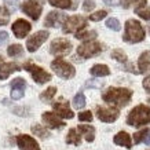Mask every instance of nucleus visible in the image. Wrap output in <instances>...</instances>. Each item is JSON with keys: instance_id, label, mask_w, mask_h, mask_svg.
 I'll return each mask as SVG.
<instances>
[{"instance_id": "f257e3e1", "label": "nucleus", "mask_w": 150, "mask_h": 150, "mask_svg": "<svg viewBox=\"0 0 150 150\" xmlns=\"http://www.w3.org/2000/svg\"><path fill=\"white\" fill-rule=\"evenodd\" d=\"M132 91L128 88H116V87H110L108 91L103 94L102 99L108 103L116 105L118 108H123L125 105H128V102L131 100Z\"/></svg>"}, {"instance_id": "f03ea898", "label": "nucleus", "mask_w": 150, "mask_h": 150, "mask_svg": "<svg viewBox=\"0 0 150 150\" xmlns=\"http://www.w3.org/2000/svg\"><path fill=\"white\" fill-rule=\"evenodd\" d=\"M127 124L132 127H141L150 124V108L146 105H139L129 112L127 117Z\"/></svg>"}, {"instance_id": "7ed1b4c3", "label": "nucleus", "mask_w": 150, "mask_h": 150, "mask_svg": "<svg viewBox=\"0 0 150 150\" xmlns=\"http://www.w3.org/2000/svg\"><path fill=\"white\" fill-rule=\"evenodd\" d=\"M124 41L127 43H139L145 39V29L137 19H128L125 22V33H124Z\"/></svg>"}, {"instance_id": "20e7f679", "label": "nucleus", "mask_w": 150, "mask_h": 150, "mask_svg": "<svg viewBox=\"0 0 150 150\" xmlns=\"http://www.w3.org/2000/svg\"><path fill=\"white\" fill-rule=\"evenodd\" d=\"M51 69L62 79H72L74 76V73H76V70H74L72 65L66 62V61H64L62 58L54 59L51 62Z\"/></svg>"}, {"instance_id": "39448f33", "label": "nucleus", "mask_w": 150, "mask_h": 150, "mask_svg": "<svg viewBox=\"0 0 150 150\" xmlns=\"http://www.w3.org/2000/svg\"><path fill=\"white\" fill-rule=\"evenodd\" d=\"M23 69L32 74L33 80H35L37 84H46L47 81H50L51 80L50 73H47L44 69H41L40 66L35 65L33 62H26V64L23 65Z\"/></svg>"}, {"instance_id": "423d86ee", "label": "nucleus", "mask_w": 150, "mask_h": 150, "mask_svg": "<svg viewBox=\"0 0 150 150\" xmlns=\"http://www.w3.org/2000/svg\"><path fill=\"white\" fill-rule=\"evenodd\" d=\"M87 26V19L81 15H73V17H69L66 18L65 23L62 25V29H64L65 33H73V32H80L81 29Z\"/></svg>"}, {"instance_id": "0eeeda50", "label": "nucleus", "mask_w": 150, "mask_h": 150, "mask_svg": "<svg viewBox=\"0 0 150 150\" xmlns=\"http://www.w3.org/2000/svg\"><path fill=\"white\" fill-rule=\"evenodd\" d=\"M102 51V46H100L98 41L94 40H88L86 41L84 44L77 47V54L81 57V58H91V57H95Z\"/></svg>"}, {"instance_id": "6e6552de", "label": "nucleus", "mask_w": 150, "mask_h": 150, "mask_svg": "<svg viewBox=\"0 0 150 150\" xmlns=\"http://www.w3.org/2000/svg\"><path fill=\"white\" fill-rule=\"evenodd\" d=\"M21 10L26 14L28 17H30L33 21H37V19L40 18L41 11H43V6L37 0H28V1L22 3Z\"/></svg>"}, {"instance_id": "1a4fd4ad", "label": "nucleus", "mask_w": 150, "mask_h": 150, "mask_svg": "<svg viewBox=\"0 0 150 150\" xmlns=\"http://www.w3.org/2000/svg\"><path fill=\"white\" fill-rule=\"evenodd\" d=\"M51 54L54 55H68L72 51V43L66 39H55L50 46Z\"/></svg>"}, {"instance_id": "9d476101", "label": "nucleus", "mask_w": 150, "mask_h": 150, "mask_svg": "<svg viewBox=\"0 0 150 150\" xmlns=\"http://www.w3.org/2000/svg\"><path fill=\"white\" fill-rule=\"evenodd\" d=\"M50 33L47 30H40V32H36L33 36H30L26 41V48L29 52H35V51L39 48V47L44 43V41L48 39Z\"/></svg>"}, {"instance_id": "9b49d317", "label": "nucleus", "mask_w": 150, "mask_h": 150, "mask_svg": "<svg viewBox=\"0 0 150 150\" xmlns=\"http://www.w3.org/2000/svg\"><path fill=\"white\" fill-rule=\"evenodd\" d=\"M118 114H120V112L116 108H102V106L96 108V116L103 123H114L116 118L118 117Z\"/></svg>"}, {"instance_id": "f8f14e48", "label": "nucleus", "mask_w": 150, "mask_h": 150, "mask_svg": "<svg viewBox=\"0 0 150 150\" xmlns=\"http://www.w3.org/2000/svg\"><path fill=\"white\" fill-rule=\"evenodd\" d=\"M30 29H32V25L28 22L26 19L19 18L13 23V32L15 35V37H18V39H23L25 36H28Z\"/></svg>"}, {"instance_id": "ddd939ff", "label": "nucleus", "mask_w": 150, "mask_h": 150, "mask_svg": "<svg viewBox=\"0 0 150 150\" xmlns=\"http://www.w3.org/2000/svg\"><path fill=\"white\" fill-rule=\"evenodd\" d=\"M65 21H66L65 14L59 13V11H50V13L47 14L46 19H44V26L58 28V26H61V25H64Z\"/></svg>"}, {"instance_id": "4468645a", "label": "nucleus", "mask_w": 150, "mask_h": 150, "mask_svg": "<svg viewBox=\"0 0 150 150\" xmlns=\"http://www.w3.org/2000/svg\"><path fill=\"white\" fill-rule=\"evenodd\" d=\"M11 98L13 99H21L25 94V88H26V81L21 77L14 79L11 81Z\"/></svg>"}, {"instance_id": "2eb2a0df", "label": "nucleus", "mask_w": 150, "mask_h": 150, "mask_svg": "<svg viewBox=\"0 0 150 150\" xmlns=\"http://www.w3.org/2000/svg\"><path fill=\"white\" fill-rule=\"evenodd\" d=\"M17 143L21 150H40L39 143L29 135H19L17 138Z\"/></svg>"}, {"instance_id": "dca6fc26", "label": "nucleus", "mask_w": 150, "mask_h": 150, "mask_svg": "<svg viewBox=\"0 0 150 150\" xmlns=\"http://www.w3.org/2000/svg\"><path fill=\"white\" fill-rule=\"evenodd\" d=\"M43 120H44V123L51 128H61L65 125V121H62L58 116H55V114L51 113V112H46V113L43 114Z\"/></svg>"}, {"instance_id": "f3484780", "label": "nucleus", "mask_w": 150, "mask_h": 150, "mask_svg": "<svg viewBox=\"0 0 150 150\" xmlns=\"http://www.w3.org/2000/svg\"><path fill=\"white\" fill-rule=\"evenodd\" d=\"M54 110H55V113H58L62 118H73L74 117V113H73V110H70L68 102H64V103H62V102H58V103H55Z\"/></svg>"}, {"instance_id": "a211bd4d", "label": "nucleus", "mask_w": 150, "mask_h": 150, "mask_svg": "<svg viewBox=\"0 0 150 150\" xmlns=\"http://www.w3.org/2000/svg\"><path fill=\"white\" fill-rule=\"evenodd\" d=\"M21 70V68L18 66V64L15 62H7V64H3L0 66V80H6L11 73L18 72Z\"/></svg>"}, {"instance_id": "6ab92c4d", "label": "nucleus", "mask_w": 150, "mask_h": 150, "mask_svg": "<svg viewBox=\"0 0 150 150\" xmlns=\"http://www.w3.org/2000/svg\"><path fill=\"white\" fill-rule=\"evenodd\" d=\"M138 68L141 73H147L150 72V51H145L142 52L138 61Z\"/></svg>"}, {"instance_id": "aec40b11", "label": "nucleus", "mask_w": 150, "mask_h": 150, "mask_svg": "<svg viewBox=\"0 0 150 150\" xmlns=\"http://www.w3.org/2000/svg\"><path fill=\"white\" fill-rule=\"evenodd\" d=\"M114 143L116 145H120V146H124V147H131L132 146V142H131V137L128 135L127 132H118L117 135L114 137Z\"/></svg>"}, {"instance_id": "412c9836", "label": "nucleus", "mask_w": 150, "mask_h": 150, "mask_svg": "<svg viewBox=\"0 0 150 150\" xmlns=\"http://www.w3.org/2000/svg\"><path fill=\"white\" fill-rule=\"evenodd\" d=\"M77 129L80 131L81 135H84L87 142H92L94 141V138H95V128L91 127V125H83L80 124L77 127Z\"/></svg>"}, {"instance_id": "4be33fe9", "label": "nucleus", "mask_w": 150, "mask_h": 150, "mask_svg": "<svg viewBox=\"0 0 150 150\" xmlns=\"http://www.w3.org/2000/svg\"><path fill=\"white\" fill-rule=\"evenodd\" d=\"M90 73H91L92 76H96V77H103V76H108L110 74V69L106 66V65H95V66H92L90 69Z\"/></svg>"}, {"instance_id": "5701e85b", "label": "nucleus", "mask_w": 150, "mask_h": 150, "mask_svg": "<svg viewBox=\"0 0 150 150\" xmlns=\"http://www.w3.org/2000/svg\"><path fill=\"white\" fill-rule=\"evenodd\" d=\"M48 3L54 7L58 8H64V10H72L76 8V4H73L72 0H48Z\"/></svg>"}, {"instance_id": "b1692460", "label": "nucleus", "mask_w": 150, "mask_h": 150, "mask_svg": "<svg viewBox=\"0 0 150 150\" xmlns=\"http://www.w3.org/2000/svg\"><path fill=\"white\" fill-rule=\"evenodd\" d=\"M80 142H81V138H80V135H79V129L72 128V129L69 131L68 137H66V143H69V145L79 146V145H80Z\"/></svg>"}, {"instance_id": "393cba45", "label": "nucleus", "mask_w": 150, "mask_h": 150, "mask_svg": "<svg viewBox=\"0 0 150 150\" xmlns=\"http://www.w3.org/2000/svg\"><path fill=\"white\" fill-rule=\"evenodd\" d=\"M32 132L36 135V137H39L40 139H46V138L50 137V132H48V129H46L44 127H41L40 124H35L32 127Z\"/></svg>"}, {"instance_id": "a878e982", "label": "nucleus", "mask_w": 150, "mask_h": 150, "mask_svg": "<svg viewBox=\"0 0 150 150\" xmlns=\"http://www.w3.org/2000/svg\"><path fill=\"white\" fill-rule=\"evenodd\" d=\"M55 92H57V88L55 87H48L46 91H43L40 94V99L43 102H51L52 98L55 96Z\"/></svg>"}, {"instance_id": "bb28decb", "label": "nucleus", "mask_w": 150, "mask_h": 150, "mask_svg": "<svg viewBox=\"0 0 150 150\" xmlns=\"http://www.w3.org/2000/svg\"><path fill=\"white\" fill-rule=\"evenodd\" d=\"M76 37L79 40H92L96 37V32L95 30H80L76 33Z\"/></svg>"}, {"instance_id": "cd10ccee", "label": "nucleus", "mask_w": 150, "mask_h": 150, "mask_svg": "<svg viewBox=\"0 0 150 150\" xmlns=\"http://www.w3.org/2000/svg\"><path fill=\"white\" fill-rule=\"evenodd\" d=\"M7 54L10 57H21L23 54V48L19 44H13V46H10L7 48Z\"/></svg>"}, {"instance_id": "c85d7f7f", "label": "nucleus", "mask_w": 150, "mask_h": 150, "mask_svg": "<svg viewBox=\"0 0 150 150\" xmlns=\"http://www.w3.org/2000/svg\"><path fill=\"white\" fill-rule=\"evenodd\" d=\"M146 0H124V3H123V7L124 8H129V7H145L146 6Z\"/></svg>"}, {"instance_id": "c756f323", "label": "nucleus", "mask_w": 150, "mask_h": 150, "mask_svg": "<svg viewBox=\"0 0 150 150\" xmlns=\"http://www.w3.org/2000/svg\"><path fill=\"white\" fill-rule=\"evenodd\" d=\"M10 22V11L7 7H0V26H4Z\"/></svg>"}, {"instance_id": "7c9ffc66", "label": "nucleus", "mask_w": 150, "mask_h": 150, "mask_svg": "<svg viewBox=\"0 0 150 150\" xmlns=\"http://www.w3.org/2000/svg\"><path fill=\"white\" fill-rule=\"evenodd\" d=\"M112 58L121 62V64H125L127 62V55L124 52L123 50H113L112 51Z\"/></svg>"}, {"instance_id": "2f4dec72", "label": "nucleus", "mask_w": 150, "mask_h": 150, "mask_svg": "<svg viewBox=\"0 0 150 150\" xmlns=\"http://www.w3.org/2000/svg\"><path fill=\"white\" fill-rule=\"evenodd\" d=\"M73 105H74V108L76 109H83L84 106H86V98L83 95L81 92H79L77 95L74 96V99H73Z\"/></svg>"}, {"instance_id": "473e14b6", "label": "nucleus", "mask_w": 150, "mask_h": 150, "mask_svg": "<svg viewBox=\"0 0 150 150\" xmlns=\"http://www.w3.org/2000/svg\"><path fill=\"white\" fill-rule=\"evenodd\" d=\"M147 134H149V129H141L139 132H135V134H134V142H135L137 145H139L141 142H145Z\"/></svg>"}, {"instance_id": "72a5a7b5", "label": "nucleus", "mask_w": 150, "mask_h": 150, "mask_svg": "<svg viewBox=\"0 0 150 150\" xmlns=\"http://www.w3.org/2000/svg\"><path fill=\"white\" fill-rule=\"evenodd\" d=\"M135 14H138L141 18L150 21V10L149 8H143V7H137L135 8Z\"/></svg>"}, {"instance_id": "f704fd0d", "label": "nucleus", "mask_w": 150, "mask_h": 150, "mask_svg": "<svg viewBox=\"0 0 150 150\" xmlns=\"http://www.w3.org/2000/svg\"><path fill=\"white\" fill-rule=\"evenodd\" d=\"M106 26L112 29V30H120V22H118L117 18H109L106 21Z\"/></svg>"}, {"instance_id": "c9c22d12", "label": "nucleus", "mask_w": 150, "mask_h": 150, "mask_svg": "<svg viewBox=\"0 0 150 150\" xmlns=\"http://www.w3.org/2000/svg\"><path fill=\"white\" fill-rule=\"evenodd\" d=\"M106 15H108V13H106L105 10H99V11L91 14V15H90V19L94 21V22H98V21H100V19H103Z\"/></svg>"}, {"instance_id": "e433bc0d", "label": "nucleus", "mask_w": 150, "mask_h": 150, "mask_svg": "<svg viewBox=\"0 0 150 150\" xmlns=\"http://www.w3.org/2000/svg\"><path fill=\"white\" fill-rule=\"evenodd\" d=\"M103 86V81H99V80H88L86 83V88H100Z\"/></svg>"}, {"instance_id": "4c0bfd02", "label": "nucleus", "mask_w": 150, "mask_h": 150, "mask_svg": "<svg viewBox=\"0 0 150 150\" xmlns=\"http://www.w3.org/2000/svg\"><path fill=\"white\" fill-rule=\"evenodd\" d=\"M4 3H6V7L10 8L11 11H15L18 8V0H4Z\"/></svg>"}, {"instance_id": "58836bf2", "label": "nucleus", "mask_w": 150, "mask_h": 150, "mask_svg": "<svg viewBox=\"0 0 150 150\" xmlns=\"http://www.w3.org/2000/svg\"><path fill=\"white\" fill-rule=\"evenodd\" d=\"M79 120H80V121H91L92 113L91 112H81V113L79 114Z\"/></svg>"}, {"instance_id": "ea45409f", "label": "nucleus", "mask_w": 150, "mask_h": 150, "mask_svg": "<svg viewBox=\"0 0 150 150\" xmlns=\"http://www.w3.org/2000/svg\"><path fill=\"white\" fill-rule=\"evenodd\" d=\"M94 7H95V1H92V0H86L84 4H83V10L84 11H91Z\"/></svg>"}, {"instance_id": "a19ab883", "label": "nucleus", "mask_w": 150, "mask_h": 150, "mask_svg": "<svg viewBox=\"0 0 150 150\" xmlns=\"http://www.w3.org/2000/svg\"><path fill=\"white\" fill-rule=\"evenodd\" d=\"M7 40H8V33L4 32V30H1V32H0V46H3Z\"/></svg>"}, {"instance_id": "79ce46f5", "label": "nucleus", "mask_w": 150, "mask_h": 150, "mask_svg": "<svg viewBox=\"0 0 150 150\" xmlns=\"http://www.w3.org/2000/svg\"><path fill=\"white\" fill-rule=\"evenodd\" d=\"M103 3L106 6H110V7H114V6H118L121 3V0H103Z\"/></svg>"}, {"instance_id": "37998d69", "label": "nucleus", "mask_w": 150, "mask_h": 150, "mask_svg": "<svg viewBox=\"0 0 150 150\" xmlns=\"http://www.w3.org/2000/svg\"><path fill=\"white\" fill-rule=\"evenodd\" d=\"M143 88H145L146 92H149L150 94V76L145 77V80H143Z\"/></svg>"}, {"instance_id": "c03bdc74", "label": "nucleus", "mask_w": 150, "mask_h": 150, "mask_svg": "<svg viewBox=\"0 0 150 150\" xmlns=\"http://www.w3.org/2000/svg\"><path fill=\"white\" fill-rule=\"evenodd\" d=\"M23 109H25L23 106H21V108H18V109H17V106H14V108H13V112H14V113H17V114H21V116H23V114H26V110H23Z\"/></svg>"}, {"instance_id": "a18cd8bd", "label": "nucleus", "mask_w": 150, "mask_h": 150, "mask_svg": "<svg viewBox=\"0 0 150 150\" xmlns=\"http://www.w3.org/2000/svg\"><path fill=\"white\" fill-rule=\"evenodd\" d=\"M145 143L147 146H150V131H149V134H147V137H146V139H145Z\"/></svg>"}, {"instance_id": "49530a36", "label": "nucleus", "mask_w": 150, "mask_h": 150, "mask_svg": "<svg viewBox=\"0 0 150 150\" xmlns=\"http://www.w3.org/2000/svg\"><path fill=\"white\" fill-rule=\"evenodd\" d=\"M1 62H3V58H1V55H0V64H1Z\"/></svg>"}, {"instance_id": "de8ad7c7", "label": "nucleus", "mask_w": 150, "mask_h": 150, "mask_svg": "<svg viewBox=\"0 0 150 150\" xmlns=\"http://www.w3.org/2000/svg\"><path fill=\"white\" fill-rule=\"evenodd\" d=\"M149 33H150V25H149Z\"/></svg>"}, {"instance_id": "09e8293b", "label": "nucleus", "mask_w": 150, "mask_h": 150, "mask_svg": "<svg viewBox=\"0 0 150 150\" xmlns=\"http://www.w3.org/2000/svg\"><path fill=\"white\" fill-rule=\"evenodd\" d=\"M147 100H149V102H150V98H149V99H147Z\"/></svg>"}, {"instance_id": "8fccbe9b", "label": "nucleus", "mask_w": 150, "mask_h": 150, "mask_svg": "<svg viewBox=\"0 0 150 150\" xmlns=\"http://www.w3.org/2000/svg\"><path fill=\"white\" fill-rule=\"evenodd\" d=\"M40 1H43V0H40Z\"/></svg>"}]
</instances>
